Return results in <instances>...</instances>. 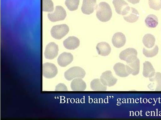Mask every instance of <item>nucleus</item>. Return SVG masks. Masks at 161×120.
<instances>
[{"instance_id":"1","label":"nucleus","mask_w":161,"mask_h":120,"mask_svg":"<svg viewBox=\"0 0 161 120\" xmlns=\"http://www.w3.org/2000/svg\"><path fill=\"white\" fill-rule=\"evenodd\" d=\"M96 17L98 20L103 22L109 21L112 18V12L111 8L106 2H101L97 6Z\"/></svg>"},{"instance_id":"2","label":"nucleus","mask_w":161,"mask_h":120,"mask_svg":"<svg viewBox=\"0 0 161 120\" xmlns=\"http://www.w3.org/2000/svg\"><path fill=\"white\" fill-rule=\"evenodd\" d=\"M84 70L79 67H73L69 68L64 73L65 78L68 81H71L77 78H83L86 75Z\"/></svg>"},{"instance_id":"3","label":"nucleus","mask_w":161,"mask_h":120,"mask_svg":"<svg viewBox=\"0 0 161 120\" xmlns=\"http://www.w3.org/2000/svg\"><path fill=\"white\" fill-rule=\"evenodd\" d=\"M137 50L133 48H127L122 51L119 54V58L126 61L127 64L135 61L138 58Z\"/></svg>"},{"instance_id":"4","label":"nucleus","mask_w":161,"mask_h":120,"mask_svg":"<svg viewBox=\"0 0 161 120\" xmlns=\"http://www.w3.org/2000/svg\"><path fill=\"white\" fill-rule=\"evenodd\" d=\"M69 28L66 24H62L53 26L52 28L51 33L54 38L60 39L69 32Z\"/></svg>"},{"instance_id":"5","label":"nucleus","mask_w":161,"mask_h":120,"mask_svg":"<svg viewBox=\"0 0 161 120\" xmlns=\"http://www.w3.org/2000/svg\"><path fill=\"white\" fill-rule=\"evenodd\" d=\"M58 69L55 64L47 62L42 65V75L43 76L48 79L54 78L57 74Z\"/></svg>"},{"instance_id":"6","label":"nucleus","mask_w":161,"mask_h":120,"mask_svg":"<svg viewBox=\"0 0 161 120\" xmlns=\"http://www.w3.org/2000/svg\"><path fill=\"white\" fill-rule=\"evenodd\" d=\"M66 15L65 10L60 6H56L53 13H49L47 14L48 19L52 22L63 20L65 19Z\"/></svg>"},{"instance_id":"7","label":"nucleus","mask_w":161,"mask_h":120,"mask_svg":"<svg viewBox=\"0 0 161 120\" xmlns=\"http://www.w3.org/2000/svg\"><path fill=\"white\" fill-rule=\"evenodd\" d=\"M113 4L116 12L118 14L125 16L129 12L130 7L124 0H113Z\"/></svg>"},{"instance_id":"8","label":"nucleus","mask_w":161,"mask_h":120,"mask_svg":"<svg viewBox=\"0 0 161 120\" xmlns=\"http://www.w3.org/2000/svg\"><path fill=\"white\" fill-rule=\"evenodd\" d=\"M58 52V45L54 42H50L46 47L44 52V57L46 59H53L57 56Z\"/></svg>"},{"instance_id":"9","label":"nucleus","mask_w":161,"mask_h":120,"mask_svg":"<svg viewBox=\"0 0 161 120\" xmlns=\"http://www.w3.org/2000/svg\"><path fill=\"white\" fill-rule=\"evenodd\" d=\"M100 80L104 85L108 87L114 86L117 81V79L113 76L110 70L103 72L100 76Z\"/></svg>"},{"instance_id":"10","label":"nucleus","mask_w":161,"mask_h":120,"mask_svg":"<svg viewBox=\"0 0 161 120\" xmlns=\"http://www.w3.org/2000/svg\"><path fill=\"white\" fill-rule=\"evenodd\" d=\"M97 6L96 0H83L81 10L83 13L90 15L93 12Z\"/></svg>"},{"instance_id":"11","label":"nucleus","mask_w":161,"mask_h":120,"mask_svg":"<svg viewBox=\"0 0 161 120\" xmlns=\"http://www.w3.org/2000/svg\"><path fill=\"white\" fill-rule=\"evenodd\" d=\"M126 41L125 35L122 32H118L115 33L113 35L112 42L113 46L117 48L123 46Z\"/></svg>"},{"instance_id":"12","label":"nucleus","mask_w":161,"mask_h":120,"mask_svg":"<svg viewBox=\"0 0 161 120\" xmlns=\"http://www.w3.org/2000/svg\"><path fill=\"white\" fill-rule=\"evenodd\" d=\"M73 56L70 53L64 52L60 54L57 59V62L61 67H64L70 64L73 61Z\"/></svg>"},{"instance_id":"13","label":"nucleus","mask_w":161,"mask_h":120,"mask_svg":"<svg viewBox=\"0 0 161 120\" xmlns=\"http://www.w3.org/2000/svg\"><path fill=\"white\" fill-rule=\"evenodd\" d=\"M80 44L79 39L74 36L69 37L63 42L64 47L69 50L75 49L79 46Z\"/></svg>"},{"instance_id":"14","label":"nucleus","mask_w":161,"mask_h":120,"mask_svg":"<svg viewBox=\"0 0 161 120\" xmlns=\"http://www.w3.org/2000/svg\"><path fill=\"white\" fill-rule=\"evenodd\" d=\"M96 48L98 54L103 56L108 55L111 50V47L109 44L105 42L98 43Z\"/></svg>"},{"instance_id":"15","label":"nucleus","mask_w":161,"mask_h":120,"mask_svg":"<svg viewBox=\"0 0 161 120\" xmlns=\"http://www.w3.org/2000/svg\"><path fill=\"white\" fill-rule=\"evenodd\" d=\"M70 88L73 91H84L86 88V85L81 78H77L72 81Z\"/></svg>"},{"instance_id":"16","label":"nucleus","mask_w":161,"mask_h":120,"mask_svg":"<svg viewBox=\"0 0 161 120\" xmlns=\"http://www.w3.org/2000/svg\"><path fill=\"white\" fill-rule=\"evenodd\" d=\"M126 70L129 74L133 75H137L139 72L140 62L137 58L135 61L125 65Z\"/></svg>"},{"instance_id":"17","label":"nucleus","mask_w":161,"mask_h":120,"mask_svg":"<svg viewBox=\"0 0 161 120\" xmlns=\"http://www.w3.org/2000/svg\"><path fill=\"white\" fill-rule=\"evenodd\" d=\"M139 17V14L137 10L134 8L131 7L128 13L123 16V18L126 22L132 23L137 21Z\"/></svg>"},{"instance_id":"18","label":"nucleus","mask_w":161,"mask_h":120,"mask_svg":"<svg viewBox=\"0 0 161 120\" xmlns=\"http://www.w3.org/2000/svg\"><path fill=\"white\" fill-rule=\"evenodd\" d=\"M142 75L145 78H151L155 73V70L151 63L148 61H145L143 63Z\"/></svg>"},{"instance_id":"19","label":"nucleus","mask_w":161,"mask_h":120,"mask_svg":"<svg viewBox=\"0 0 161 120\" xmlns=\"http://www.w3.org/2000/svg\"><path fill=\"white\" fill-rule=\"evenodd\" d=\"M113 69L116 74L121 77H126L130 74L126 70L125 65L120 62L115 64Z\"/></svg>"},{"instance_id":"20","label":"nucleus","mask_w":161,"mask_h":120,"mask_svg":"<svg viewBox=\"0 0 161 120\" xmlns=\"http://www.w3.org/2000/svg\"><path fill=\"white\" fill-rule=\"evenodd\" d=\"M90 88L94 91H106L107 89V86L104 85L98 78L94 79L91 82Z\"/></svg>"},{"instance_id":"21","label":"nucleus","mask_w":161,"mask_h":120,"mask_svg":"<svg viewBox=\"0 0 161 120\" xmlns=\"http://www.w3.org/2000/svg\"><path fill=\"white\" fill-rule=\"evenodd\" d=\"M155 42V37L152 34L147 33L145 34L142 38V42L145 47L148 48H152Z\"/></svg>"},{"instance_id":"22","label":"nucleus","mask_w":161,"mask_h":120,"mask_svg":"<svg viewBox=\"0 0 161 120\" xmlns=\"http://www.w3.org/2000/svg\"><path fill=\"white\" fill-rule=\"evenodd\" d=\"M145 22L147 27L150 28L156 27L158 24V19L157 17L154 14H150L148 15L145 20Z\"/></svg>"},{"instance_id":"23","label":"nucleus","mask_w":161,"mask_h":120,"mask_svg":"<svg viewBox=\"0 0 161 120\" xmlns=\"http://www.w3.org/2000/svg\"><path fill=\"white\" fill-rule=\"evenodd\" d=\"M149 81L154 82L155 86V90L161 91V73L156 72L152 77L149 78Z\"/></svg>"},{"instance_id":"24","label":"nucleus","mask_w":161,"mask_h":120,"mask_svg":"<svg viewBox=\"0 0 161 120\" xmlns=\"http://www.w3.org/2000/svg\"><path fill=\"white\" fill-rule=\"evenodd\" d=\"M80 0H66L65 4L70 11L77 10L79 4Z\"/></svg>"},{"instance_id":"25","label":"nucleus","mask_w":161,"mask_h":120,"mask_svg":"<svg viewBox=\"0 0 161 120\" xmlns=\"http://www.w3.org/2000/svg\"><path fill=\"white\" fill-rule=\"evenodd\" d=\"M158 48L156 45L153 49H147L145 48H143L142 52L144 55L147 58H152L158 54Z\"/></svg>"},{"instance_id":"26","label":"nucleus","mask_w":161,"mask_h":120,"mask_svg":"<svg viewBox=\"0 0 161 120\" xmlns=\"http://www.w3.org/2000/svg\"><path fill=\"white\" fill-rule=\"evenodd\" d=\"M54 9L53 3L51 0H42V10L52 12Z\"/></svg>"},{"instance_id":"27","label":"nucleus","mask_w":161,"mask_h":120,"mask_svg":"<svg viewBox=\"0 0 161 120\" xmlns=\"http://www.w3.org/2000/svg\"><path fill=\"white\" fill-rule=\"evenodd\" d=\"M150 8L155 10H159L161 8V0H148Z\"/></svg>"},{"instance_id":"28","label":"nucleus","mask_w":161,"mask_h":120,"mask_svg":"<svg viewBox=\"0 0 161 120\" xmlns=\"http://www.w3.org/2000/svg\"><path fill=\"white\" fill-rule=\"evenodd\" d=\"M55 91H67V86L64 83H59L55 87Z\"/></svg>"},{"instance_id":"29","label":"nucleus","mask_w":161,"mask_h":120,"mask_svg":"<svg viewBox=\"0 0 161 120\" xmlns=\"http://www.w3.org/2000/svg\"><path fill=\"white\" fill-rule=\"evenodd\" d=\"M129 2L135 4L138 3L140 0H127Z\"/></svg>"}]
</instances>
